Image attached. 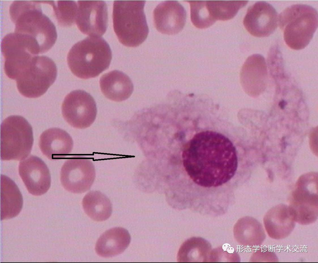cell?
<instances>
[{"label":"cell","instance_id":"23","mask_svg":"<svg viewBox=\"0 0 318 263\" xmlns=\"http://www.w3.org/2000/svg\"><path fill=\"white\" fill-rule=\"evenodd\" d=\"M56 3L50 1L54 15L59 25L69 27L76 21L77 5L74 1H57Z\"/></svg>","mask_w":318,"mask_h":263},{"label":"cell","instance_id":"13","mask_svg":"<svg viewBox=\"0 0 318 263\" xmlns=\"http://www.w3.org/2000/svg\"><path fill=\"white\" fill-rule=\"evenodd\" d=\"M19 173L28 192L35 196L46 193L51 184L49 169L39 157L31 155L19 163Z\"/></svg>","mask_w":318,"mask_h":263},{"label":"cell","instance_id":"6","mask_svg":"<svg viewBox=\"0 0 318 263\" xmlns=\"http://www.w3.org/2000/svg\"><path fill=\"white\" fill-rule=\"evenodd\" d=\"M34 142L32 127L23 117L11 115L0 127V158L3 161L20 160L30 154Z\"/></svg>","mask_w":318,"mask_h":263},{"label":"cell","instance_id":"11","mask_svg":"<svg viewBox=\"0 0 318 263\" xmlns=\"http://www.w3.org/2000/svg\"><path fill=\"white\" fill-rule=\"evenodd\" d=\"M76 19L80 31L90 36L99 37L107 26L108 11L103 1H78Z\"/></svg>","mask_w":318,"mask_h":263},{"label":"cell","instance_id":"20","mask_svg":"<svg viewBox=\"0 0 318 263\" xmlns=\"http://www.w3.org/2000/svg\"><path fill=\"white\" fill-rule=\"evenodd\" d=\"M1 220L9 219L17 216L21 211L23 197L15 182L7 176H0Z\"/></svg>","mask_w":318,"mask_h":263},{"label":"cell","instance_id":"10","mask_svg":"<svg viewBox=\"0 0 318 263\" xmlns=\"http://www.w3.org/2000/svg\"><path fill=\"white\" fill-rule=\"evenodd\" d=\"M96 177L94 166L89 159L81 157L67 159L61 167L60 180L63 187L74 193L89 190Z\"/></svg>","mask_w":318,"mask_h":263},{"label":"cell","instance_id":"12","mask_svg":"<svg viewBox=\"0 0 318 263\" xmlns=\"http://www.w3.org/2000/svg\"><path fill=\"white\" fill-rule=\"evenodd\" d=\"M278 13L270 4L259 1L250 6L244 18L243 24L248 31L258 37H264L272 34L277 28Z\"/></svg>","mask_w":318,"mask_h":263},{"label":"cell","instance_id":"17","mask_svg":"<svg viewBox=\"0 0 318 263\" xmlns=\"http://www.w3.org/2000/svg\"><path fill=\"white\" fill-rule=\"evenodd\" d=\"M264 227L268 235L275 239L287 237L295 225V221L289 206L280 204L271 208L263 219Z\"/></svg>","mask_w":318,"mask_h":263},{"label":"cell","instance_id":"16","mask_svg":"<svg viewBox=\"0 0 318 263\" xmlns=\"http://www.w3.org/2000/svg\"><path fill=\"white\" fill-rule=\"evenodd\" d=\"M39 146L42 153L47 158L51 160L59 159L66 157L70 153L73 141L66 131L54 127L42 133Z\"/></svg>","mask_w":318,"mask_h":263},{"label":"cell","instance_id":"4","mask_svg":"<svg viewBox=\"0 0 318 263\" xmlns=\"http://www.w3.org/2000/svg\"><path fill=\"white\" fill-rule=\"evenodd\" d=\"M145 1H114L113 21L119 42L128 47H136L146 39L149 29L144 12Z\"/></svg>","mask_w":318,"mask_h":263},{"label":"cell","instance_id":"24","mask_svg":"<svg viewBox=\"0 0 318 263\" xmlns=\"http://www.w3.org/2000/svg\"><path fill=\"white\" fill-rule=\"evenodd\" d=\"M190 8L191 20L194 25L199 29L208 28L214 23L211 20L206 1H187Z\"/></svg>","mask_w":318,"mask_h":263},{"label":"cell","instance_id":"5","mask_svg":"<svg viewBox=\"0 0 318 263\" xmlns=\"http://www.w3.org/2000/svg\"><path fill=\"white\" fill-rule=\"evenodd\" d=\"M278 23L286 45L292 49L301 50L309 44L317 29V11L307 5H293L280 13Z\"/></svg>","mask_w":318,"mask_h":263},{"label":"cell","instance_id":"21","mask_svg":"<svg viewBox=\"0 0 318 263\" xmlns=\"http://www.w3.org/2000/svg\"><path fill=\"white\" fill-rule=\"evenodd\" d=\"M82 206L85 213L91 219L97 221L107 219L112 212L110 199L99 191H91L84 197Z\"/></svg>","mask_w":318,"mask_h":263},{"label":"cell","instance_id":"9","mask_svg":"<svg viewBox=\"0 0 318 263\" xmlns=\"http://www.w3.org/2000/svg\"><path fill=\"white\" fill-rule=\"evenodd\" d=\"M61 110L66 122L72 127L80 129L89 127L95 120L97 112L93 97L80 90L73 91L66 96Z\"/></svg>","mask_w":318,"mask_h":263},{"label":"cell","instance_id":"18","mask_svg":"<svg viewBox=\"0 0 318 263\" xmlns=\"http://www.w3.org/2000/svg\"><path fill=\"white\" fill-rule=\"evenodd\" d=\"M101 91L107 98L120 102L127 99L133 91L130 78L120 71L114 70L103 75L100 80Z\"/></svg>","mask_w":318,"mask_h":263},{"label":"cell","instance_id":"7","mask_svg":"<svg viewBox=\"0 0 318 263\" xmlns=\"http://www.w3.org/2000/svg\"><path fill=\"white\" fill-rule=\"evenodd\" d=\"M56 65L44 56H35L29 67L16 80L17 88L24 96L37 98L43 95L55 82Z\"/></svg>","mask_w":318,"mask_h":263},{"label":"cell","instance_id":"14","mask_svg":"<svg viewBox=\"0 0 318 263\" xmlns=\"http://www.w3.org/2000/svg\"><path fill=\"white\" fill-rule=\"evenodd\" d=\"M154 25L157 30L168 35L175 34L183 28L186 14L177 1H166L158 4L153 11Z\"/></svg>","mask_w":318,"mask_h":263},{"label":"cell","instance_id":"3","mask_svg":"<svg viewBox=\"0 0 318 263\" xmlns=\"http://www.w3.org/2000/svg\"><path fill=\"white\" fill-rule=\"evenodd\" d=\"M112 52L102 38L90 36L80 41L70 49L67 63L72 73L82 79L98 76L109 67Z\"/></svg>","mask_w":318,"mask_h":263},{"label":"cell","instance_id":"22","mask_svg":"<svg viewBox=\"0 0 318 263\" xmlns=\"http://www.w3.org/2000/svg\"><path fill=\"white\" fill-rule=\"evenodd\" d=\"M247 1H206L207 7L211 19L226 20L233 18L239 10L245 6Z\"/></svg>","mask_w":318,"mask_h":263},{"label":"cell","instance_id":"15","mask_svg":"<svg viewBox=\"0 0 318 263\" xmlns=\"http://www.w3.org/2000/svg\"><path fill=\"white\" fill-rule=\"evenodd\" d=\"M265 59L258 54L248 57L243 64L240 73L242 88L248 94L256 95L265 89L267 78Z\"/></svg>","mask_w":318,"mask_h":263},{"label":"cell","instance_id":"2","mask_svg":"<svg viewBox=\"0 0 318 263\" xmlns=\"http://www.w3.org/2000/svg\"><path fill=\"white\" fill-rule=\"evenodd\" d=\"M42 1H15L9 8L11 19L15 25V32L29 35L39 46L41 54L46 52L55 43L56 28L43 12Z\"/></svg>","mask_w":318,"mask_h":263},{"label":"cell","instance_id":"19","mask_svg":"<svg viewBox=\"0 0 318 263\" xmlns=\"http://www.w3.org/2000/svg\"><path fill=\"white\" fill-rule=\"evenodd\" d=\"M131 240L130 235L125 229L116 227L103 233L97 242L95 250L99 256L108 257L122 253Z\"/></svg>","mask_w":318,"mask_h":263},{"label":"cell","instance_id":"1","mask_svg":"<svg viewBox=\"0 0 318 263\" xmlns=\"http://www.w3.org/2000/svg\"><path fill=\"white\" fill-rule=\"evenodd\" d=\"M221 133L206 130L195 134L182 152L189 179L199 187L213 188L229 185L250 171L242 163L241 151Z\"/></svg>","mask_w":318,"mask_h":263},{"label":"cell","instance_id":"8","mask_svg":"<svg viewBox=\"0 0 318 263\" xmlns=\"http://www.w3.org/2000/svg\"><path fill=\"white\" fill-rule=\"evenodd\" d=\"M317 184L309 178L297 181L291 195L290 207L295 222L307 225L315 222L318 215Z\"/></svg>","mask_w":318,"mask_h":263}]
</instances>
